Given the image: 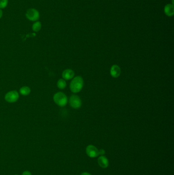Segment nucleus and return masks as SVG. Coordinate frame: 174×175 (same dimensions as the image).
Instances as JSON below:
<instances>
[{"label": "nucleus", "mask_w": 174, "mask_h": 175, "mask_svg": "<svg viewBox=\"0 0 174 175\" xmlns=\"http://www.w3.org/2000/svg\"><path fill=\"white\" fill-rule=\"evenodd\" d=\"M98 163L100 167L104 169L107 168L109 165V161H108V159L106 157L104 156H101L99 158Z\"/></svg>", "instance_id": "nucleus-10"}, {"label": "nucleus", "mask_w": 174, "mask_h": 175, "mask_svg": "<svg viewBox=\"0 0 174 175\" xmlns=\"http://www.w3.org/2000/svg\"><path fill=\"white\" fill-rule=\"evenodd\" d=\"M164 12L168 17L173 16L174 14V5L171 4L166 5L164 8Z\"/></svg>", "instance_id": "nucleus-9"}, {"label": "nucleus", "mask_w": 174, "mask_h": 175, "mask_svg": "<svg viewBox=\"0 0 174 175\" xmlns=\"http://www.w3.org/2000/svg\"><path fill=\"white\" fill-rule=\"evenodd\" d=\"M86 152L87 155L91 158H95L99 155V151L95 146L93 145L87 146Z\"/></svg>", "instance_id": "nucleus-6"}, {"label": "nucleus", "mask_w": 174, "mask_h": 175, "mask_svg": "<svg viewBox=\"0 0 174 175\" xmlns=\"http://www.w3.org/2000/svg\"><path fill=\"white\" fill-rule=\"evenodd\" d=\"M69 103L74 108H79L81 106V100L78 96L76 95H73L69 99Z\"/></svg>", "instance_id": "nucleus-5"}, {"label": "nucleus", "mask_w": 174, "mask_h": 175, "mask_svg": "<svg viewBox=\"0 0 174 175\" xmlns=\"http://www.w3.org/2000/svg\"><path fill=\"white\" fill-rule=\"evenodd\" d=\"M121 70L120 68L118 65H113L110 69V74L112 77L117 78L120 75Z\"/></svg>", "instance_id": "nucleus-7"}, {"label": "nucleus", "mask_w": 174, "mask_h": 175, "mask_svg": "<svg viewBox=\"0 0 174 175\" xmlns=\"http://www.w3.org/2000/svg\"><path fill=\"white\" fill-rule=\"evenodd\" d=\"M3 13L2 10L0 9V19L2 18V17L3 16Z\"/></svg>", "instance_id": "nucleus-17"}, {"label": "nucleus", "mask_w": 174, "mask_h": 175, "mask_svg": "<svg viewBox=\"0 0 174 175\" xmlns=\"http://www.w3.org/2000/svg\"><path fill=\"white\" fill-rule=\"evenodd\" d=\"M81 175H91V174H90L89 173H83L82 174H81Z\"/></svg>", "instance_id": "nucleus-18"}, {"label": "nucleus", "mask_w": 174, "mask_h": 175, "mask_svg": "<svg viewBox=\"0 0 174 175\" xmlns=\"http://www.w3.org/2000/svg\"><path fill=\"white\" fill-rule=\"evenodd\" d=\"M83 79L81 76L75 77L70 83V89L73 93L80 92L83 87Z\"/></svg>", "instance_id": "nucleus-1"}, {"label": "nucleus", "mask_w": 174, "mask_h": 175, "mask_svg": "<svg viewBox=\"0 0 174 175\" xmlns=\"http://www.w3.org/2000/svg\"><path fill=\"white\" fill-rule=\"evenodd\" d=\"M57 85L59 89H64L66 87V81L64 79H60L58 80L57 83Z\"/></svg>", "instance_id": "nucleus-13"}, {"label": "nucleus", "mask_w": 174, "mask_h": 175, "mask_svg": "<svg viewBox=\"0 0 174 175\" xmlns=\"http://www.w3.org/2000/svg\"><path fill=\"white\" fill-rule=\"evenodd\" d=\"M19 93L15 90L8 92L5 96V99L9 103L16 102L19 99Z\"/></svg>", "instance_id": "nucleus-4"}, {"label": "nucleus", "mask_w": 174, "mask_h": 175, "mask_svg": "<svg viewBox=\"0 0 174 175\" xmlns=\"http://www.w3.org/2000/svg\"><path fill=\"white\" fill-rule=\"evenodd\" d=\"M22 175H31V173L29 172V171H25L24 173H23Z\"/></svg>", "instance_id": "nucleus-15"}, {"label": "nucleus", "mask_w": 174, "mask_h": 175, "mask_svg": "<svg viewBox=\"0 0 174 175\" xmlns=\"http://www.w3.org/2000/svg\"><path fill=\"white\" fill-rule=\"evenodd\" d=\"M26 17L29 21L35 22L40 19V13L36 9L30 8L26 11Z\"/></svg>", "instance_id": "nucleus-3"}, {"label": "nucleus", "mask_w": 174, "mask_h": 175, "mask_svg": "<svg viewBox=\"0 0 174 175\" xmlns=\"http://www.w3.org/2000/svg\"><path fill=\"white\" fill-rule=\"evenodd\" d=\"M19 92L22 95L27 96L30 93L31 89L29 87L24 86V87L21 88V89H19Z\"/></svg>", "instance_id": "nucleus-12"}, {"label": "nucleus", "mask_w": 174, "mask_h": 175, "mask_svg": "<svg viewBox=\"0 0 174 175\" xmlns=\"http://www.w3.org/2000/svg\"></svg>", "instance_id": "nucleus-19"}, {"label": "nucleus", "mask_w": 174, "mask_h": 175, "mask_svg": "<svg viewBox=\"0 0 174 175\" xmlns=\"http://www.w3.org/2000/svg\"><path fill=\"white\" fill-rule=\"evenodd\" d=\"M99 155L100 154L101 155H103L105 153V150H103V149H102L100 150H99Z\"/></svg>", "instance_id": "nucleus-16"}, {"label": "nucleus", "mask_w": 174, "mask_h": 175, "mask_svg": "<svg viewBox=\"0 0 174 175\" xmlns=\"http://www.w3.org/2000/svg\"><path fill=\"white\" fill-rule=\"evenodd\" d=\"M53 99L54 102L60 106H66L68 101L66 95L62 92H57L54 94Z\"/></svg>", "instance_id": "nucleus-2"}, {"label": "nucleus", "mask_w": 174, "mask_h": 175, "mask_svg": "<svg viewBox=\"0 0 174 175\" xmlns=\"http://www.w3.org/2000/svg\"><path fill=\"white\" fill-rule=\"evenodd\" d=\"M74 72L71 69H66L62 72V76L64 80H70L74 76Z\"/></svg>", "instance_id": "nucleus-8"}, {"label": "nucleus", "mask_w": 174, "mask_h": 175, "mask_svg": "<svg viewBox=\"0 0 174 175\" xmlns=\"http://www.w3.org/2000/svg\"><path fill=\"white\" fill-rule=\"evenodd\" d=\"M42 23L40 21H36L32 26V29L33 32H40L42 29Z\"/></svg>", "instance_id": "nucleus-11"}, {"label": "nucleus", "mask_w": 174, "mask_h": 175, "mask_svg": "<svg viewBox=\"0 0 174 175\" xmlns=\"http://www.w3.org/2000/svg\"><path fill=\"white\" fill-rule=\"evenodd\" d=\"M8 0H0V9H4L7 6Z\"/></svg>", "instance_id": "nucleus-14"}]
</instances>
